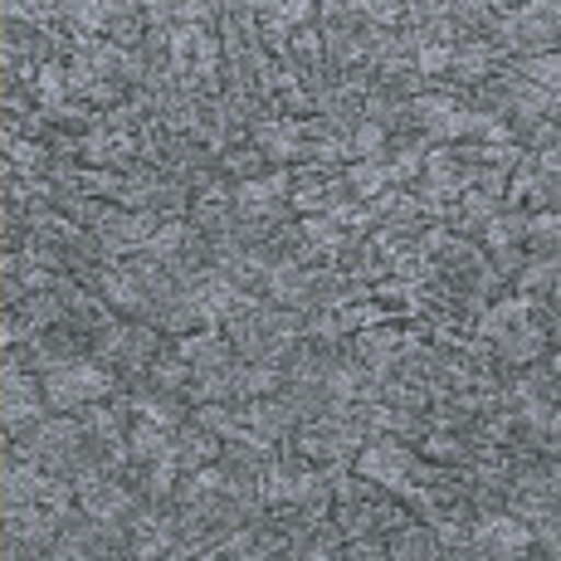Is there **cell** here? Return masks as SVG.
Returning <instances> with one entry per match:
<instances>
[{"label":"cell","instance_id":"6da1fadb","mask_svg":"<svg viewBox=\"0 0 561 561\" xmlns=\"http://www.w3.org/2000/svg\"><path fill=\"white\" fill-rule=\"evenodd\" d=\"M469 533H473V557H527V552H537L533 523L508 513V508L473 513Z\"/></svg>","mask_w":561,"mask_h":561},{"label":"cell","instance_id":"7a4b0ae2","mask_svg":"<svg viewBox=\"0 0 561 561\" xmlns=\"http://www.w3.org/2000/svg\"><path fill=\"white\" fill-rule=\"evenodd\" d=\"M250 142L268 157V167H294V161L304 157V127L288 113H264L250 127Z\"/></svg>","mask_w":561,"mask_h":561},{"label":"cell","instance_id":"3957f363","mask_svg":"<svg viewBox=\"0 0 561 561\" xmlns=\"http://www.w3.org/2000/svg\"><path fill=\"white\" fill-rule=\"evenodd\" d=\"M401 342H405V332L396 328V322H371V328L352 332V352H357L362 366L376 381L396 376V366H401Z\"/></svg>","mask_w":561,"mask_h":561},{"label":"cell","instance_id":"277c9868","mask_svg":"<svg viewBox=\"0 0 561 561\" xmlns=\"http://www.w3.org/2000/svg\"><path fill=\"white\" fill-rule=\"evenodd\" d=\"M99 294L113 304L117 312H127V318H152V294H147V284L133 274L127 264H99Z\"/></svg>","mask_w":561,"mask_h":561},{"label":"cell","instance_id":"5b68a950","mask_svg":"<svg viewBox=\"0 0 561 561\" xmlns=\"http://www.w3.org/2000/svg\"><path fill=\"white\" fill-rule=\"evenodd\" d=\"M240 410H244V420H250L259 435L274 439V445H284V439L298 430V410L284 401V391L278 396H250V401H240Z\"/></svg>","mask_w":561,"mask_h":561},{"label":"cell","instance_id":"8992f818","mask_svg":"<svg viewBox=\"0 0 561 561\" xmlns=\"http://www.w3.org/2000/svg\"><path fill=\"white\" fill-rule=\"evenodd\" d=\"M171 455H176L181 469H201V463H215L225 455V439L210 435V430L196 425V420H186V425L171 430Z\"/></svg>","mask_w":561,"mask_h":561},{"label":"cell","instance_id":"52a82bcc","mask_svg":"<svg viewBox=\"0 0 561 561\" xmlns=\"http://www.w3.org/2000/svg\"><path fill=\"white\" fill-rule=\"evenodd\" d=\"M547 352H552V342H547V332L537 328V322H523V328L503 332V337L493 342V357L503 366H533V362H542Z\"/></svg>","mask_w":561,"mask_h":561},{"label":"cell","instance_id":"ba28073f","mask_svg":"<svg viewBox=\"0 0 561 561\" xmlns=\"http://www.w3.org/2000/svg\"><path fill=\"white\" fill-rule=\"evenodd\" d=\"M5 152H10V171H15V181H45L49 176V147L39 142V137H15L5 133Z\"/></svg>","mask_w":561,"mask_h":561},{"label":"cell","instance_id":"9c48e42d","mask_svg":"<svg viewBox=\"0 0 561 561\" xmlns=\"http://www.w3.org/2000/svg\"><path fill=\"white\" fill-rule=\"evenodd\" d=\"M127 449H133V463H157L171 455V430L157 425V420L147 415H133V425H127Z\"/></svg>","mask_w":561,"mask_h":561},{"label":"cell","instance_id":"30bf717a","mask_svg":"<svg viewBox=\"0 0 561 561\" xmlns=\"http://www.w3.org/2000/svg\"><path fill=\"white\" fill-rule=\"evenodd\" d=\"M386 542H391V557L401 561H425V557H439V537L435 527L420 517V523H401L396 533H386Z\"/></svg>","mask_w":561,"mask_h":561},{"label":"cell","instance_id":"8fae6325","mask_svg":"<svg viewBox=\"0 0 561 561\" xmlns=\"http://www.w3.org/2000/svg\"><path fill=\"white\" fill-rule=\"evenodd\" d=\"M342 176H347V186H352V196H357V201H376L386 186H396L386 157H357V161H347V167H342Z\"/></svg>","mask_w":561,"mask_h":561},{"label":"cell","instance_id":"7c38bea8","mask_svg":"<svg viewBox=\"0 0 561 561\" xmlns=\"http://www.w3.org/2000/svg\"><path fill=\"white\" fill-rule=\"evenodd\" d=\"M513 73H523L537 89L561 93V49H542V54H517V59H503Z\"/></svg>","mask_w":561,"mask_h":561},{"label":"cell","instance_id":"4fadbf2b","mask_svg":"<svg viewBox=\"0 0 561 561\" xmlns=\"http://www.w3.org/2000/svg\"><path fill=\"white\" fill-rule=\"evenodd\" d=\"M483 244H489L493 254L527 244V210H517V205H503V210L493 215L489 225H483Z\"/></svg>","mask_w":561,"mask_h":561},{"label":"cell","instance_id":"5bb4252c","mask_svg":"<svg viewBox=\"0 0 561 561\" xmlns=\"http://www.w3.org/2000/svg\"><path fill=\"white\" fill-rule=\"evenodd\" d=\"M420 455L445 463V469H459V463H469V435H459V430H435L430 425V435L420 439Z\"/></svg>","mask_w":561,"mask_h":561},{"label":"cell","instance_id":"9a60e30c","mask_svg":"<svg viewBox=\"0 0 561 561\" xmlns=\"http://www.w3.org/2000/svg\"><path fill=\"white\" fill-rule=\"evenodd\" d=\"M288 386V371L274 362H240V401L250 396H278Z\"/></svg>","mask_w":561,"mask_h":561},{"label":"cell","instance_id":"2e32d148","mask_svg":"<svg viewBox=\"0 0 561 561\" xmlns=\"http://www.w3.org/2000/svg\"><path fill=\"white\" fill-rule=\"evenodd\" d=\"M264 167H268V157L259 152L254 142H234V147H225V152H220V171H225L230 181L264 176Z\"/></svg>","mask_w":561,"mask_h":561},{"label":"cell","instance_id":"e0dca14e","mask_svg":"<svg viewBox=\"0 0 561 561\" xmlns=\"http://www.w3.org/2000/svg\"><path fill=\"white\" fill-rule=\"evenodd\" d=\"M352 161L357 157H386V147H391V133H386L381 123H371V117H362L357 127H352Z\"/></svg>","mask_w":561,"mask_h":561},{"label":"cell","instance_id":"ac0fdd59","mask_svg":"<svg viewBox=\"0 0 561 561\" xmlns=\"http://www.w3.org/2000/svg\"><path fill=\"white\" fill-rule=\"evenodd\" d=\"M225 5H230V0H176V20H181V25L215 30V25H220V15H225Z\"/></svg>","mask_w":561,"mask_h":561},{"label":"cell","instance_id":"d6986e66","mask_svg":"<svg viewBox=\"0 0 561 561\" xmlns=\"http://www.w3.org/2000/svg\"><path fill=\"white\" fill-rule=\"evenodd\" d=\"M449 64H455V45H439V39L420 45V54H415V69L425 73V79H445Z\"/></svg>","mask_w":561,"mask_h":561},{"label":"cell","instance_id":"ffe728a7","mask_svg":"<svg viewBox=\"0 0 561 561\" xmlns=\"http://www.w3.org/2000/svg\"><path fill=\"white\" fill-rule=\"evenodd\" d=\"M99 5L107 10V25H113V20H137L142 15V0H99Z\"/></svg>","mask_w":561,"mask_h":561}]
</instances>
